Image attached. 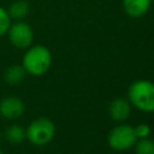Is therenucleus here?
<instances>
[{"instance_id": "f257e3e1", "label": "nucleus", "mask_w": 154, "mask_h": 154, "mask_svg": "<svg viewBox=\"0 0 154 154\" xmlns=\"http://www.w3.org/2000/svg\"><path fill=\"white\" fill-rule=\"evenodd\" d=\"M52 65V53L43 45L30 46L25 49L22 59V66L31 76L45 75Z\"/></svg>"}, {"instance_id": "f03ea898", "label": "nucleus", "mask_w": 154, "mask_h": 154, "mask_svg": "<svg viewBox=\"0 0 154 154\" xmlns=\"http://www.w3.org/2000/svg\"><path fill=\"white\" fill-rule=\"evenodd\" d=\"M130 102L143 112H154V83L147 79L135 81L129 87Z\"/></svg>"}, {"instance_id": "7ed1b4c3", "label": "nucleus", "mask_w": 154, "mask_h": 154, "mask_svg": "<svg viewBox=\"0 0 154 154\" xmlns=\"http://www.w3.org/2000/svg\"><path fill=\"white\" fill-rule=\"evenodd\" d=\"M55 134V126L52 120L48 118H37L32 120L25 129L26 138L34 146H45L48 144Z\"/></svg>"}, {"instance_id": "20e7f679", "label": "nucleus", "mask_w": 154, "mask_h": 154, "mask_svg": "<svg viewBox=\"0 0 154 154\" xmlns=\"http://www.w3.org/2000/svg\"><path fill=\"white\" fill-rule=\"evenodd\" d=\"M136 141L137 137L135 135V129L126 124L113 128L107 136V142L114 150H126L135 146Z\"/></svg>"}, {"instance_id": "39448f33", "label": "nucleus", "mask_w": 154, "mask_h": 154, "mask_svg": "<svg viewBox=\"0 0 154 154\" xmlns=\"http://www.w3.org/2000/svg\"><path fill=\"white\" fill-rule=\"evenodd\" d=\"M7 36L13 47L18 49H26L32 45L34 30L28 23L17 20L14 23H11L7 30Z\"/></svg>"}, {"instance_id": "423d86ee", "label": "nucleus", "mask_w": 154, "mask_h": 154, "mask_svg": "<svg viewBox=\"0 0 154 154\" xmlns=\"http://www.w3.org/2000/svg\"><path fill=\"white\" fill-rule=\"evenodd\" d=\"M25 111V105L22 99L10 95L0 100V116L8 120H14L22 117Z\"/></svg>"}, {"instance_id": "0eeeda50", "label": "nucleus", "mask_w": 154, "mask_h": 154, "mask_svg": "<svg viewBox=\"0 0 154 154\" xmlns=\"http://www.w3.org/2000/svg\"><path fill=\"white\" fill-rule=\"evenodd\" d=\"M122 4L128 16L140 18L148 12L152 0H122Z\"/></svg>"}, {"instance_id": "6e6552de", "label": "nucleus", "mask_w": 154, "mask_h": 154, "mask_svg": "<svg viewBox=\"0 0 154 154\" xmlns=\"http://www.w3.org/2000/svg\"><path fill=\"white\" fill-rule=\"evenodd\" d=\"M108 111H109V116L113 120L123 122L130 116L131 108H130L129 101H126L125 99H122V97H117V99L112 100V102L109 103Z\"/></svg>"}, {"instance_id": "1a4fd4ad", "label": "nucleus", "mask_w": 154, "mask_h": 154, "mask_svg": "<svg viewBox=\"0 0 154 154\" xmlns=\"http://www.w3.org/2000/svg\"><path fill=\"white\" fill-rule=\"evenodd\" d=\"M25 76H26V72H25L24 67L22 65H17V64L8 66L4 72V79L8 84H12V85L22 83L24 81Z\"/></svg>"}, {"instance_id": "9d476101", "label": "nucleus", "mask_w": 154, "mask_h": 154, "mask_svg": "<svg viewBox=\"0 0 154 154\" xmlns=\"http://www.w3.org/2000/svg\"><path fill=\"white\" fill-rule=\"evenodd\" d=\"M29 11H30V5L25 0H16L7 8L11 19H16V20L24 19L29 14Z\"/></svg>"}, {"instance_id": "9b49d317", "label": "nucleus", "mask_w": 154, "mask_h": 154, "mask_svg": "<svg viewBox=\"0 0 154 154\" xmlns=\"http://www.w3.org/2000/svg\"><path fill=\"white\" fill-rule=\"evenodd\" d=\"M5 137L6 140L12 143V144H18L20 142H23L26 138L25 135V129L18 124H13L11 126H8L5 131Z\"/></svg>"}, {"instance_id": "f8f14e48", "label": "nucleus", "mask_w": 154, "mask_h": 154, "mask_svg": "<svg viewBox=\"0 0 154 154\" xmlns=\"http://www.w3.org/2000/svg\"><path fill=\"white\" fill-rule=\"evenodd\" d=\"M136 154H154V141L147 138H140L136 141Z\"/></svg>"}, {"instance_id": "ddd939ff", "label": "nucleus", "mask_w": 154, "mask_h": 154, "mask_svg": "<svg viewBox=\"0 0 154 154\" xmlns=\"http://www.w3.org/2000/svg\"><path fill=\"white\" fill-rule=\"evenodd\" d=\"M12 23V19L7 12L6 8H4L2 6H0V37L4 36L5 34H7V30L10 28Z\"/></svg>"}, {"instance_id": "4468645a", "label": "nucleus", "mask_w": 154, "mask_h": 154, "mask_svg": "<svg viewBox=\"0 0 154 154\" xmlns=\"http://www.w3.org/2000/svg\"><path fill=\"white\" fill-rule=\"evenodd\" d=\"M134 129H135V135L137 138H147L149 137L150 131H152L148 124H140Z\"/></svg>"}, {"instance_id": "2eb2a0df", "label": "nucleus", "mask_w": 154, "mask_h": 154, "mask_svg": "<svg viewBox=\"0 0 154 154\" xmlns=\"http://www.w3.org/2000/svg\"><path fill=\"white\" fill-rule=\"evenodd\" d=\"M0 143H1V131H0Z\"/></svg>"}, {"instance_id": "dca6fc26", "label": "nucleus", "mask_w": 154, "mask_h": 154, "mask_svg": "<svg viewBox=\"0 0 154 154\" xmlns=\"http://www.w3.org/2000/svg\"><path fill=\"white\" fill-rule=\"evenodd\" d=\"M0 154H5V153H4V152H2V150H0Z\"/></svg>"}]
</instances>
